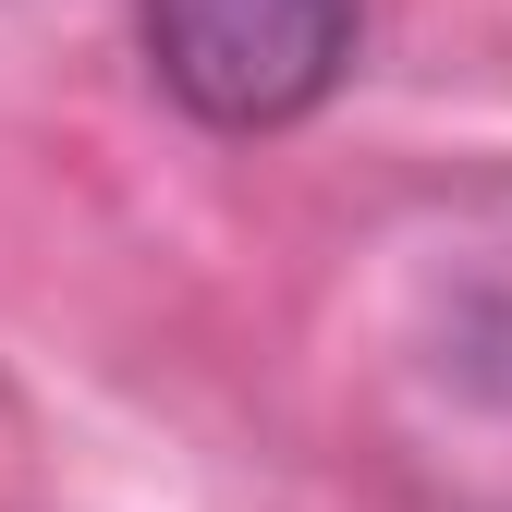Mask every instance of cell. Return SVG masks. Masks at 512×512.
Wrapping results in <instances>:
<instances>
[{
	"label": "cell",
	"mask_w": 512,
	"mask_h": 512,
	"mask_svg": "<svg viewBox=\"0 0 512 512\" xmlns=\"http://www.w3.org/2000/svg\"><path fill=\"white\" fill-rule=\"evenodd\" d=\"M354 13L366 0H147V61L196 122L281 135L342 86Z\"/></svg>",
	"instance_id": "cell-1"
}]
</instances>
